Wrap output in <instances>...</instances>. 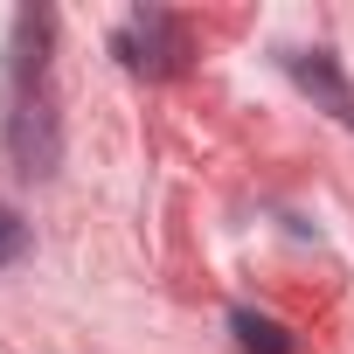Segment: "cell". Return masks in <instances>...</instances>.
I'll return each instance as SVG.
<instances>
[{"mask_svg": "<svg viewBox=\"0 0 354 354\" xmlns=\"http://www.w3.org/2000/svg\"><path fill=\"white\" fill-rule=\"evenodd\" d=\"M8 146H15V167L21 174H56V104H49V91L42 84H28L21 91V104H15V118H8Z\"/></svg>", "mask_w": 354, "mask_h": 354, "instance_id": "1", "label": "cell"}, {"mask_svg": "<svg viewBox=\"0 0 354 354\" xmlns=\"http://www.w3.org/2000/svg\"><path fill=\"white\" fill-rule=\"evenodd\" d=\"M174 56H181V28H174L160 8L125 15V28H118V63H125V70H139V77H167Z\"/></svg>", "mask_w": 354, "mask_h": 354, "instance_id": "2", "label": "cell"}, {"mask_svg": "<svg viewBox=\"0 0 354 354\" xmlns=\"http://www.w3.org/2000/svg\"><path fill=\"white\" fill-rule=\"evenodd\" d=\"M285 63H292V77H299L306 91H319V97L354 125V97H347V84H340V70H333V56H326V49H306V56H285Z\"/></svg>", "mask_w": 354, "mask_h": 354, "instance_id": "3", "label": "cell"}, {"mask_svg": "<svg viewBox=\"0 0 354 354\" xmlns=\"http://www.w3.org/2000/svg\"><path fill=\"white\" fill-rule=\"evenodd\" d=\"M230 326H236L243 354H292V340H285V326H278V319H257V313H230Z\"/></svg>", "mask_w": 354, "mask_h": 354, "instance_id": "4", "label": "cell"}, {"mask_svg": "<svg viewBox=\"0 0 354 354\" xmlns=\"http://www.w3.org/2000/svg\"><path fill=\"white\" fill-rule=\"evenodd\" d=\"M21 243H28V223H21L15 209H0V264H15V257H21Z\"/></svg>", "mask_w": 354, "mask_h": 354, "instance_id": "5", "label": "cell"}]
</instances>
